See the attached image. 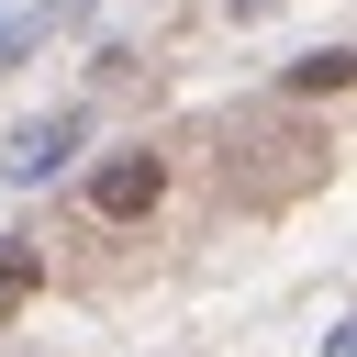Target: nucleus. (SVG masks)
Returning <instances> with one entry per match:
<instances>
[{
  "label": "nucleus",
  "instance_id": "1",
  "mask_svg": "<svg viewBox=\"0 0 357 357\" xmlns=\"http://www.w3.org/2000/svg\"><path fill=\"white\" fill-rule=\"evenodd\" d=\"M156 201H167V156L134 145V156H100V167H89V212H100V223H145Z\"/></svg>",
  "mask_w": 357,
  "mask_h": 357
},
{
  "label": "nucleus",
  "instance_id": "2",
  "mask_svg": "<svg viewBox=\"0 0 357 357\" xmlns=\"http://www.w3.org/2000/svg\"><path fill=\"white\" fill-rule=\"evenodd\" d=\"M78 134H89L78 112H45V123H11V134H0V178H22V190H33V178H56V167L78 156Z\"/></svg>",
  "mask_w": 357,
  "mask_h": 357
},
{
  "label": "nucleus",
  "instance_id": "3",
  "mask_svg": "<svg viewBox=\"0 0 357 357\" xmlns=\"http://www.w3.org/2000/svg\"><path fill=\"white\" fill-rule=\"evenodd\" d=\"M346 78H357V56H346V45H312V56L290 67V89H301V100H335Z\"/></svg>",
  "mask_w": 357,
  "mask_h": 357
},
{
  "label": "nucleus",
  "instance_id": "4",
  "mask_svg": "<svg viewBox=\"0 0 357 357\" xmlns=\"http://www.w3.org/2000/svg\"><path fill=\"white\" fill-rule=\"evenodd\" d=\"M324 357H357V324H324Z\"/></svg>",
  "mask_w": 357,
  "mask_h": 357
}]
</instances>
